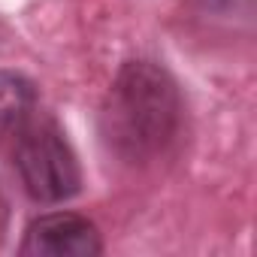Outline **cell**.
Segmentation results:
<instances>
[{
	"instance_id": "4",
	"label": "cell",
	"mask_w": 257,
	"mask_h": 257,
	"mask_svg": "<svg viewBox=\"0 0 257 257\" xmlns=\"http://www.w3.org/2000/svg\"><path fill=\"white\" fill-rule=\"evenodd\" d=\"M37 109L34 85L13 70H0V140L16 137Z\"/></svg>"
},
{
	"instance_id": "2",
	"label": "cell",
	"mask_w": 257,
	"mask_h": 257,
	"mask_svg": "<svg viewBox=\"0 0 257 257\" xmlns=\"http://www.w3.org/2000/svg\"><path fill=\"white\" fill-rule=\"evenodd\" d=\"M16 173L34 203H64L82 191V167L58 121L31 115L16 134Z\"/></svg>"
},
{
	"instance_id": "3",
	"label": "cell",
	"mask_w": 257,
	"mask_h": 257,
	"mask_svg": "<svg viewBox=\"0 0 257 257\" xmlns=\"http://www.w3.org/2000/svg\"><path fill=\"white\" fill-rule=\"evenodd\" d=\"M19 251L28 257H97L103 239L94 221L76 212H49L28 224Z\"/></svg>"
},
{
	"instance_id": "5",
	"label": "cell",
	"mask_w": 257,
	"mask_h": 257,
	"mask_svg": "<svg viewBox=\"0 0 257 257\" xmlns=\"http://www.w3.org/2000/svg\"><path fill=\"white\" fill-rule=\"evenodd\" d=\"M4 224H7V203L0 197V236H4Z\"/></svg>"
},
{
	"instance_id": "1",
	"label": "cell",
	"mask_w": 257,
	"mask_h": 257,
	"mask_svg": "<svg viewBox=\"0 0 257 257\" xmlns=\"http://www.w3.org/2000/svg\"><path fill=\"white\" fill-rule=\"evenodd\" d=\"M182 124L176 79L155 61H127L112 79L100 106V137L127 164L161 158Z\"/></svg>"
}]
</instances>
